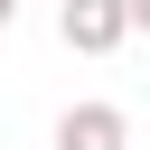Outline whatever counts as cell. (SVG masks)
Instances as JSON below:
<instances>
[{"label":"cell","mask_w":150,"mask_h":150,"mask_svg":"<svg viewBox=\"0 0 150 150\" xmlns=\"http://www.w3.org/2000/svg\"><path fill=\"white\" fill-rule=\"evenodd\" d=\"M122 19H131V28H141V38H150V0H122Z\"/></svg>","instance_id":"3957f363"},{"label":"cell","mask_w":150,"mask_h":150,"mask_svg":"<svg viewBox=\"0 0 150 150\" xmlns=\"http://www.w3.org/2000/svg\"><path fill=\"white\" fill-rule=\"evenodd\" d=\"M56 38L75 56H112L131 38V19H122V0H56Z\"/></svg>","instance_id":"6da1fadb"},{"label":"cell","mask_w":150,"mask_h":150,"mask_svg":"<svg viewBox=\"0 0 150 150\" xmlns=\"http://www.w3.org/2000/svg\"><path fill=\"white\" fill-rule=\"evenodd\" d=\"M56 150H131V112L122 103H66L56 112Z\"/></svg>","instance_id":"7a4b0ae2"},{"label":"cell","mask_w":150,"mask_h":150,"mask_svg":"<svg viewBox=\"0 0 150 150\" xmlns=\"http://www.w3.org/2000/svg\"><path fill=\"white\" fill-rule=\"evenodd\" d=\"M9 19H19V0H0V28H9Z\"/></svg>","instance_id":"277c9868"}]
</instances>
